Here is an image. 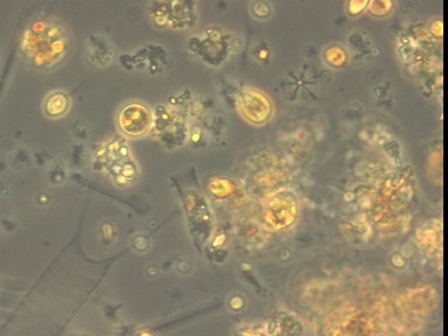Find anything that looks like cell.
<instances>
[{"label": "cell", "instance_id": "cell-1", "mask_svg": "<svg viewBox=\"0 0 448 336\" xmlns=\"http://www.w3.org/2000/svg\"><path fill=\"white\" fill-rule=\"evenodd\" d=\"M152 124V116L143 104L132 103L124 108L120 115V127L124 134L138 137L146 134Z\"/></svg>", "mask_w": 448, "mask_h": 336}]
</instances>
